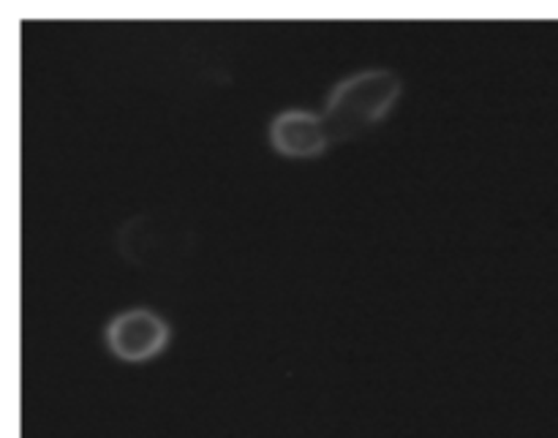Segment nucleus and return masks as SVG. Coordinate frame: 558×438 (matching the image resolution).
Segmentation results:
<instances>
[{"mask_svg":"<svg viewBox=\"0 0 558 438\" xmlns=\"http://www.w3.org/2000/svg\"><path fill=\"white\" fill-rule=\"evenodd\" d=\"M401 96V80L387 69H368L332 87L325 104V129L330 142H347L379 123Z\"/></svg>","mask_w":558,"mask_h":438,"instance_id":"obj_1","label":"nucleus"},{"mask_svg":"<svg viewBox=\"0 0 558 438\" xmlns=\"http://www.w3.org/2000/svg\"><path fill=\"white\" fill-rule=\"evenodd\" d=\"M109 352L125 363H145L163 352L169 341V325L150 308H131L114 316L104 332Z\"/></svg>","mask_w":558,"mask_h":438,"instance_id":"obj_2","label":"nucleus"},{"mask_svg":"<svg viewBox=\"0 0 558 438\" xmlns=\"http://www.w3.org/2000/svg\"><path fill=\"white\" fill-rule=\"evenodd\" d=\"M270 142L287 158H316L332 145L322 114L308 109H283L270 125Z\"/></svg>","mask_w":558,"mask_h":438,"instance_id":"obj_3","label":"nucleus"}]
</instances>
